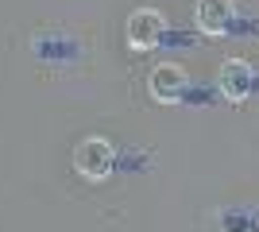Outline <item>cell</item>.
<instances>
[{
  "instance_id": "3",
  "label": "cell",
  "mask_w": 259,
  "mask_h": 232,
  "mask_svg": "<svg viewBox=\"0 0 259 232\" xmlns=\"http://www.w3.org/2000/svg\"><path fill=\"white\" fill-rule=\"evenodd\" d=\"M197 27L205 35H225L236 20V4L232 0H197Z\"/></svg>"
},
{
  "instance_id": "4",
  "label": "cell",
  "mask_w": 259,
  "mask_h": 232,
  "mask_svg": "<svg viewBox=\"0 0 259 232\" xmlns=\"http://www.w3.org/2000/svg\"><path fill=\"white\" fill-rule=\"evenodd\" d=\"M147 89H151L155 101H174L178 93L186 89V70L174 66V62H162V66L151 70V77H147Z\"/></svg>"
},
{
  "instance_id": "1",
  "label": "cell",
  "mask_w": 259,
  "mask_h": 232,
  "mask_svg": "<svg viewBox=\"0 0 259 232\" xmlns=\"http://www.w3.org/2000/svg\"><path fill=\"white\" fill-rule=\"evenodd\" d=\"M74 166L77 174L89 178V182H105L112 174V144L101 140V135H89L74 147Z\"/></svg>"
},
{
  "instance_id": "6",
  "label": "cell",
  "mask_w": 259,
  "mask_h": 232,
  "mask_svg": "<svg viewBox=\"0 0 259 232\" xmlns=\"http://www.w3.org/2000/svg\"><path fill=\"white\" fill-rule=\"evenodd\" d=\"M35 55H39V58H62V62H70V58H74V51H77V43H74V39H66V35L62 31H51V35H47V31H39V35H35Z\"/></svg>"
},
{
  "instance_id": "5",
  "label": "cell",
  "mask_w": 259,
  "mask_h": 232,
  "mask_svg": "<svg viewBox=\"0 0 259 232\" xmlns=\"http://www.w3.org/2000/svg\"><path fill=\"white\" fill-rule=\"evenodd\" d=\"M217 85H221L225 97L244 101L251 93V66H248V62H240V58H228L225 66H221V74H217Z\"/></svg>"
},
{
  "instance_id": "2",
  "label": "cell",
  "mask_w": 259,
  "mask_h": 232,
  "mask_svg": "<svg viewBox=\"0 0 259 232\" xmlns=\"http://www.w3.org/2000/svg\"><path fill=\"white\" fill-rule=\"evenodd\" d=\"M162 16L155 8H140L128 16V47L132 51H151L155 43L162 39Z\"/></svg>"
}]
</instances>
